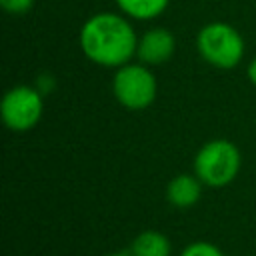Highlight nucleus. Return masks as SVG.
<instances>
[{
  "instance_id": "20e7f679",
  "label": "nucleus",
  "mask_w": 256,
  "mask_h": 256,
  "mask_svg": "<svg viewBox=\"0 0 256 256\" xmlns=\"http://www.w3.org/2000/svg\"><path fill=\"white\" fill-rule=\"evenodd\" d=\"M156 78L140 64H124L118 68L112 80L116 100L128 110L148 108L156 98Z\"/></svg>"
},
{
  "instance_id": "f03ea898",
  "label": "nucleus",
  "mask_w": 256,
  "mask_h": 256,
  "mask_svg": "<svg viewBox=\"0 0 256 256\" xmlns=\"http://www.w3.org/2000/svg\"><path fill=\"white\" fill-rule=\"evenodd\" d=\"M194 170L202 184L210 188L226 186L240 170V152L228 140H212L198 150Z\"/></svg>"
},
{
  "instance_id": "0eeeda50",
  "label": "nucleus",
  "mask_w": 256,
  "mask_h": 256,
  "mask_svg": "<svg viewBox=\"0 0 256 256\" xmlns=\"http://www.w3.org/2000/svg\"><path fill=\"white\" fill-rule=\"evenodd\" d=\"M200 194H202L200 178L198 176L194 178L190 174H180V176L172 178L168 182V188H166L168 202L176 208H188V206L196 204Z\"/></svg>"
},
{
  "instance_id": "1a4fd4ad",
  "label": "nucleus",
  "mask_w": 256,
  "mask_h": 256,
  "mask_svg": "<svg viewBox=\"0 0 256 256\" xmlns=\"http://www.w3.org/2000/svg\"><path fill=\"white\" fill-rule=\"evenodd\" d=\"M170 0H116L120 10L138 20H150L164 12Z\"/></svg>"
},
{
  "instance_id": "7ed1b4c3",
  "label": "nucleus",
  "mask_w": 256,
  "mask_h": 256,
  "mask_svg": "<svg viewBox=\"0 0 256 256\" xmlns=\"http://www.w3.org/2000/svg\"><path fill=\"white\" fill-rule=\"evenodd\" d=\"M200 56L216 68H234L244 54V40L236 28L224 22L206 24L198 32Z\"/></svg>"
},
{
  "instance_id": "9d476101",
  "label": "nucleus",
  "mask_w": 256,
  "mask_h": 256,
  "mask_svg": "<svg viewBox=\"0 0 256 256\" xmlns=\"http://www.w3.org/2000/svg\"><path fill=\"white\" fill-rule=\"evenodd\" d=\"M180 256H224V254L220 252V248H216L210 242H194L188 244Z\"/></svg>"
},
{
  "instance_id": "6e6552de",
  "label": "nucleus",
  "mask_w": 256,
  "mask_h": 256,
  "mask_svg": "<svg viewBox=\"0 0 256 256\" xmlns=\"http://www.w3.org/2000/svg\"><path fill=\"white\" fill-rule=\"evenodd\" d=\"M130 256H170V242L162 232L144 230L134 238Z\"/></svg>"
},
{
  "instance_id": "39448f33",
  "label": "nucleus",
  "mask_w": 256,
  "mask_h": 256,
  "mask_svg": "<svg viewBox=\"0 0 256 256\" xmlns=\"http://www.w3.org/2000/svg\"><path fill=\"white\" fill-rule=\"evenodd\" d=\"M42 92L32 86H14L2 100V120L12 130H28L42 116Z\"/></svg>"
},
{
  "instance_id": "f8f14e48",
  "label": "nucleus",
  "mask_w": 256,
  "mask_h": 256,
  "mask_svg": "<svg viewBox=\"0 0 256 256\" xmlns=\"http://www.w3.org/2000/svg\"><path fill=\"white\" fill-rule=\"evenodd\" d=\"M248 78H250V82L252 84H256V58L250 62V66H248Z\"/></svg>"
},
{
  "instance_id": "f257e3e1",
  "label": "nucleus",
  "mask_w": 256,
  "mask_h": 256,
  "mask_svg": "<svg viewBox=\"0 0 256 256\" xmlns=\"http://www.w3.org/2000/svg\"><path fill=\"white\" fill-rule=\"evenodd\" d=\"M138 38L132 26L118 14L100 12L80 30V48L88 60L100 66H124L136 54Z\"/></svg>"
},
{
  "instance_id": "ddd939ff",
  "label": "nucleus",
  "mask_w": 256,
  "mask_h": 256,
  "mask_svg": "<svg viewBox=\"0 0 256 256\" xmlns=\"http://www.w3.org/2000/svg\"><path fill=\"white\" fill-rule=\"evenodd\" d=\"M106 256H130V254H124V252H114V254H106Z\"/></svg>"
},
{
  "instance_id": "423d86ee",
  "label": "nucleus",
  "mask_w": 256,
  "mask_h": 256,
  "mask_svg": "<svg viewBox=\"0 0 256 256\" xmlns=\"http://www.w3.org/2000/svg\"><path fill=\"white\" fill-rule=\"evenodd\" d=\"M176 40L166 28H152L138 38L136 54L146 64H162L174 54Z\"/></svg>"
},
{
  "instance_id": "9b49d317",
  "label": "nucleus",
  "mask_w": 256,
  "mask_h": 256,
  "mask_svg": "<svg viewBox=\"0 0 256 256\" xmlns=\"http://www.w3.org/2000/svg\"><path fill=\"white\" fill-rule=\"evenodd\" d=\"M2 8L10 14H24L30 10V6L34 4V0H0Z\"/></svg>"
}]
</instances>
